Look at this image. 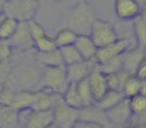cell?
Wrapping results in <instances>:
<instances>
[{
  "mask_svg": "<svg viewBox=\"0 0 146 128\" xmlns=\"http://www.w3.org/2000/svg\"><path fill=\"white\" fill-rule=\"evenodd\" d=\"M96 48L101 49L114 43L118 39V34L114 25L105 19L96 18L90 28L89 34Z\"/></svg>",
  "mask_w": 146,
  "mask_h": 128,
  "instance_id": "277c9868",
  "label": "cell"
},
{
  "mask_svg": "<svg viewBox=\"0 0 146 128\" xmlns=\"http://www.w3.org/2000/svg\"><path fill=\"white\" fill-rule=\"evenodd\" d=\"M46 128H60L59 126H57L56 124H54V123H51L50 125L48 126V127H46Z\"/></svg>",
  "mask_w": 146,
  "mask_h": 128,
  "instance_id": "d590c367",
  "label": "cell"
},
{
  "mask_svg": "<svg viewBox=\"0 0 146 128\" xmlns=\"http://www.w3.org/2000/svg\"><path fill=\"white\" fill-rule=\"evenodd\" d=\"M125 96L122 93V91H117V90H108L107 93L101 98L98 102H96L95 105L99 108L100 110L106 112L108 110L112 109L116 105L125 100Z\"/></svg>",
  "mask_w": 146,
  "mask_h": 128,
  "instance_id": "7402d4cb",
  "label": "cell"
},
{
  "mask_svg": "<svg viewBox=\"0 0 146 128\" xmlns=\"http://www.w3.org/2000/svg\"><path fill=\"white\" fill-rule=\"evenodd\" d=\"M2 88H3V84H0V94H1V91H2Z\"/></svg>",
  "mask_w": 146,
  "mask_h": 128,
  "instance_id": "f35d334b",
  "label": "cell"
},
{
  "mask_svg": "<svg viewBox=\"0 0 146 128\" xmlns=\"http://www.w3.org/2000/svg\"><path fill=\"white\" fill-rule=\"evenodd\" d=\"M19 22L15 19L6 16L3 13L0 16V39L9 41L15 34L18 28Z\"/></svg>",
  "mask_w": 146,
  "mask_h": 128,
  "instance_id": "cb8c5ba5",
  "label": "cell"
},
{
  "mask_svg": "<svg viewBox=\"0 0 146 128\" xmlns=\"http://www.w3.org/2000/svg\"><path fill=\"white\" fill-rule=\"evenodd\" d=\"M88 85H89L90 91H91L92 97L94 102H98L109 89L107 86L106 81V76L104 73H102L101 70L98 68L97 64L92 67L89 75L87 77Z\"/></svg>",
  "mask_w": 146,
  "mask_h": 128,
  "instance_id": "9c48e42d",
  "label": "cell"
},
{
  "mask_svg": "<svg viewBox=\"0 0 146 128\" xmlns=\"http://www.w3.org/2000/svg\"><path fill=\"white\" fill-rule=\"evenodd\" d=\"M15 91L6 85H3L2 91L0 94V104L6 106H12L13 99H14Z\"/></svg>",
  "mask_w": 146,
  "mask_h": 128,
  "instance_id": "d6a6232c",
  "label": "cell"
},
{
  "mask_svg": "<svg viewBox=\"0 0 146 128\" xmlns=\"http://www.w3.org/2000/svg\"><path fill=\"white\" fill-rule=\"evenodd\" d=\"M34 98V90H19L15 91L12 107L16 111L31 109Z\"/></svg>",
  "mask_w": 146,
  "mask_h": 128,
  "instance_id": "603a6c76",
  "label": "cell"
},
{
  "mask_svg": "<svg viewBox=\"0 0 146 128\" xmlns=\"http://www.w3.org/2000/svg\"><path fill=\"white\" fill-rule=\"evenodd\" d=\"M136 128H145V124H143V125H138Z\"/></svg>",
  "mask_w": 146,
  "mask_h": 128,
  "instance_id": "74e56055",
  "label": "cell"
},
{
  "mask_svg": "<svg viewBox=\"0 0 146 128\" xmlns=\"http://www.w3.org/2000/svg\"><path fill=\"white\" fill-rule=\"evenodd\" d=\"M130 48V42L127 39H119L115 41L112 44L104 47V48L98 49L95 56V62L97 65L102 64L108 60H111L116 57H119L123 55L124 52Z\"/></svg>",
  "mask_w": 146,
  "mask_h": 128,
  "instance_id": "30bf717a",
  "label": "cell"
},
{
  "mask_svg": "<svg viewBox=\"0 0 146 128\" xmlns=\"http://www.w3.org/2000/svg\"><path fill=\"white\" fill-rule=\"evenodd\" d=\"M58 49L60 51L64 66L70 65V64H73V63L82 61L81 56H80L79 52L77 51V49H76V47L74 45H70V46L62 47V48H58Z\"/></svg>",
  "mask_w": 146,
  "mask_h": 128,
  "instance_id": "f546056e",
  "label": "cell"
},
{
  "mask_svg": "<svg viewBox=\"0 0 146 128\" xmlns=\"http://www.w3.org/2000/svg\"><path fill=\"white\" fill-rule=\"evenodd\" d=\"M14 54L10 42L6 40H0V64L10 63Z\"/></svg>",
  "mask_w": 146,
  "mask_h": 128,
  "instance_id": "1f68e13d",
  "label": "cell"
},
{
  "mask_svg": "<svg viewBox=\"0 0 146 128\" xmlns=\"http://www.w3.org/2000/svg\"><path fill=\"white\" fill-rule=\"evenodd\" d=\"M61 97H62V100L64 101L65 104L74 108V109L80 110L83 108V104H82L81 99L78 95L76 84L69 83L68 87L66 88V90L64 91Z\"/></svg>",
  "mask_w": 146,
  "mask_h": 128,
  "instance_id": "4316f807",
  "label": "cell"
},
{
  "mask_svg": "<svg viewBox=\"0 0 146 128\" xmlns=\"http://www.w3.org/2000/svg\"><path fill=\"white\" fill-rule=\"evenodd\" d=\"M40 85L41 88L62 96L69 85L65 67H42Z\"/></svg>",
  "mask_w": 146,
  "mask_h": 128,
  "instance_id": "5b68a950",
  "label": "cell"
},
{
  "mask_svg": "<svg viewBox=\"0 0 146 128\" xmlns=\"http://www.w3.org/2000/svg\"><path fill=\"white\" fill-rule=\"evenodd\" d=\"M133 33L136 46L145 49L146 43V17L145 12L133 20Z\"/></svg>",
  "mask_w": 146,
  "mask_h": 128,
  "instance_id": "d4e9b609",
  "label": "cell"
},
{
  "mask_svg": "<svg viewBox=\"0 0 146 128\" xmlns=\"http://www.w3.org/2000/svg\"><path fill=\"white\" fill-rule=\"evenodd\" d=\"M130 74L125 72L124 70L117 72V73L107 74L106 76V81H107V86L109 90H117V91H122V87L125 82L126 78Z\"/></svg>",
  "mask_w": 146,
  "mask_h": 128,
  "instance_id": "83f0119b",
  "label": "cell"
},
{
  "mask_svg": "<svg viewBox=\"0 0 146 128\" xmlns=\"http://www.w3.org/2000/svg\"><path fill=\"white\" fill-rule=\"evenodd\" d=\"M40 3L35 0L4 1V14L20 22H29L35 19Z\"/></svg>",
  "mask_w": 146,
  "mask_h": 128,
  "instance_id": "3957f363",
  "label": "cell"
},
{
  "mask_svg": "<svg viewBox=\"0 0 146 128\" xmlns=\"http://www.w3.org/2000/svg\"><path fill=\"white\" fill-rule=\"evenodd\" d=\"M105 114L111 125L120 126V127H124L127 125L132 116L129 106H128L127 99L123 100L115 107L106 111Z\"/></svg>",
  "mask_w": 146,
  "mask_h": 128,
  "instance_id": "9a60e30c",
  "label": "cell"
},
{
  "mask_svg": "<svg viewBox=\"0 0 146 128\" xmlns=\"http://www.w3.org/2000/svg\"><path fill=\"white\" fill-rule=\"evenodd\" d=\"M0 127L21 128L18 120V112L12 106L0 104Z\"/></svg>",
  "mask_w": 146,
  "mask_h": 128,
  "instance_id": "44dd1931",
  "label": "cell"
},
{
  "mask_svg": "<svg viewBox=\"0 0 146 128\" xmlns=\"http://www.w3.org/2000/svg\"><path fill=\"white\" fill-rule=\"evenodd\" d=\"M35 61L42 67H64L62 57L58 48L47 52H36Z\"/></svg>",
  "mask_w": 146,
  "mask_h": 128,
  "instance_id": "d6986e66",
  "label": "cell"
},
{
  "mask_svg": "<svg viewBox=\"0 0 146 128\" xmlns=\"http://www.w3.org/2000/svg\"><path fill=\"white\" fill-rule=\"evenodd\" d=\"M61 95L51 92L44 88L34 90V98L31 109L33 111H49L54 108L61 99Z\"/></svg>",
  "mask_w": 146,
  "mask_h": 128,
  "instance_id": "8fae6325",
  "label": "cell"
},
{
  "mask_svg": "<svg viewBox=\"0 0 146 128\" xmlns=\"http://www.w3.org/2000/svg\"><path fill=\"white\" fill-rule=\"evenodd\" d=\"M4 13V1L0 0V16Z\"/></svg>",
  "mask_w": 146,
  "mask_h": 128,
  "instance_id": "e575fe53",
  "label": "cell"
},
{
  "mask_svg": "<svg viewBox=\"0 0 146 128\" xmlns=\"http://www.w3.org/2000/svg\"><path fill=\"white\" fill-rule=\"evenodd\" d=\"M128 106L132 115H140L145 113L146 109V98L143 95H136L128 98Z\"/></svg>",
  "mask_w": 146,
  "mask_h": 128,
  "instance_id": "4dcf8cb0",
  "label": "cell"
},
{
  "mask_svg": "<svg viewBox=\"0 0 146 128\" xmlns=\"http://www.w3.org/2000/svg\"><path fill=\"white\" fill-rule=\"evenodd\" d=\"M76 87H77L78 95H79L82 104H83V108L88 107V106H92L95 104V102H94V100H93V97H92L91 91H90L89 85H88L87 78L82 80V81L78 82V83L76 84Z\"/></svg>",
  "mask_w": 146,
  "mask_h": 128,
  "instance_id": "f1b7e54d",
  "label": "cell"
},
{
  "mask_svg": "<svg viewBox=\"0 0 146 128\" xmlns=\"http://www.w3.org/2000/svg\"><path fill=\"white\" fill-rule=\"evenodd\" d=\"M53 123L52 110L49 111H32L23 128H46Z\"/></svg>",
  "mask_w": 146,
  "mask_h": 128,
  "instance_id": "ffe728a7",
  "label": "cell"
},
{
  "mask_svg": "<svg viewBox=\"0 0 146 128\" xmlns=\"http://www.w3.org/2000/svg\"><path fill=\"white\" fill-rule=\"evenodd\" d=\"M77 36L78 35L71 29L62 27L57 31L56 34L53 37H54V41L57 48H62V47L74 45Z\"/></svg>",
  "mask_w": 146,
  "mask_h": 128,
  "instance_id": "484cf974",
  "label": "cell"
},
{
  "mask_svg": "<svg viewBox=\"0 0 146 128\" xmlns=\"http://www.w3.org/2000/svg\"><path fill=\"white\" fill-rule=\"evenodd\" d=\"M95 19V13L91 5L86 1H79L65 10L61 23L63 27L71 29L77 35H88Z\"/></svg>",
  "mask_w": 146,
  "mask_h": 128,
  "instance_id": "6da1fadb",
  "label": "cell"
},
{
  "mask_svg": "<svg viewBox=\"0 0 146 128\" xmlns=\"http://www.w3.org/2000/svg\"><path fill=\"white\" fill-rule=\"evenodd\" d=\"M134 75L137 78H139L140 80H145V75H146V60H143L139 64V66L136 69Z\"/></svg>",
  "mask_w": 146,
  "mask_h": 128,
  "instance_id": "836d02e7",
  "label": "cell"
},
{
  "mask_svg": "<svg viewBox=\"0 0 146 128\" xmlns=\"http://www.w3.org/2000/svg\"><path fill=\"white\" fill-rule=\"evenodd\" d=\"M122 128H136V127H133V126H130V125H126V126H124V127H122Z\"/></svg>",
  "mask_w": 146,
  "mask_h": 128,
  "instance_id": "8d00e7d4",
  "label": "cell"
},
{
  "mask_svg": "<svg viewBox=\"0 0 146 128\" xmlns=\"http://www.w3.org/2000/svg\"><path fill=\"white\" fill-rule=\"evenodd\" d=\"M100 128H102V127H100Z\"/></svg>",
  "mask_w": 146,
  "mask_h": 128,
  "instance_id": "ab89813d",
  "label": "cell"
},
{
  "mask_svg": "<svg viewBox=\"0 0 146 128\" xmlns=\"http://www.w3.org/2000/svg\"><path fill=\"white\" fill-rule=\"evenodd\" d=\"M41 72L37 64H33L28 61L21 62L10 69L9 75L3 85H6L14 91L19 90H32L40 84Z\"/></svg>",
  "mask_w": 146,
  "mask_h": 128,
  "instance_id": "7a4b0ae2",
  "label": "cell"
},
{
  "mask_svg": "<svg viewBox=\"0 0 146 128\" xmlns=\"http://www.w3.org/2000/svg\"><path fill=\"white\" fill-rule=\"evenodd\" d=\"M145 80H140L136 77L134 74H130L126 78L125 82L122 87V93L124 94L126 99L131 98L136 95H143L145 96Z\"/></svg>",
  "mask_w": 146,
  "mask_h": 128,
  "instance_id": "ac0fdd59",
  "label": "cell"
},
{
  "mask_svg": "<svg viewBox=\"0 0 146 128\" xmlns=\"http://www.w3.org/2000/svg\"><path fill=\"white\" fill-rule=\"evenodd\" d=\"M0 40H1V39H0Z\"/></svg>",
  "mask_w": 146,
  "mask_h": 128,
  "instance_id": "60d3db41",
  "label": "cell"
},
{
  "mask_svg": "<svg viewBox=\"0 0 146 128\" xmlns=\"http://www.w3.org/2000/svg\"><path fill=\"white\" fill-rule=\"evenodd\" d=\"M74 46L79 52L82 60L87 62H95V56L98 49L88 35H78Z\"/></svg>",
  "mask_w": 146,
  "mask_h": 128,
  "instance_id": "e0dca14e",
  "label": "cell"
},
{
  "mask_svg": "<svg viewBox=\"0 0 146 128\" xmlns=\"http://www.w3.org/2000/svg\"><path fill=\"white\" fill-rule=\"evenodd\" d=\"M13 50L28 51L33 49V41L28 22H20L15 34L9 40Z\"/></svg>",
  "mask_w": 146,
  "mask_h": 128,
  "instance_id": "7c38bea8",
  "label": "cell"
},
{
  "mask_svg": "<svg viewBox=\"0 0 146 128\" xmlns=\"http://www.w3.org/2000/svg\"><path fill=\"white\" fill-rule=\"evenodd\" d=\"M28 25L33 41V48L36 49L37 52H47L57 48L54 37L48 34L38 21L33 19L29 21Z\"/></svg>",
  "mask_w": 146,
  "mask_h": 128,
  "instance_id": "8992f818",
  "label": "cell"
},
{
  "mask_svg": "<svg viewBox=\"0 0 146 128\" xmlns=\"http://www.w3.org/2000/svg\"><path fill=\"white\" fill-rule=\"evenodd\" d=\"M95 62H87V61H79L70 65L64 66L66 77L69 83L77 84L78 82L86 79L91 71L92 67L95 65Z\"/></svg>",
  "mask_w": 146,
  "mask_h": 128,
  "instance_id": "4fadbf2b",
  "label": "cell"
},
{
  "mask_svg": "<svg viewBox=\"0 0 146 128\" xmlns=\"http://www.w3.org/2000/svg\"><path fill=\"white\" fill-rule=\"evenodd\" d=\"M53 123L60 128H72L79 120V110L70 107L61 98L52 109Z\"/></svg>",
  "mask_w": 146,
  "mask_h": 128,
  "instance_id": "52a82bcc",
  "label": "cell"
},
{
  "mask_svg": "<svg viewBox=\"0 0 146 128\" xmlns=\"http://www.w3.org/2000/svg\"><path fill=\"white\" fill-rule=\"evenodd\" d=\"M114 11L120 20L133 21L145 12V7L144 2L135 0H118L114 3Z\"/></svg>",
  "mask_w": 146,
  "mask_h": 128,
  "instance_id": "ba28073f",
  "label": "cell"
},
{
  "mask_svg": "<svg viewBox=\"0 0 146 128\" xmlns=\"http://www.w3.org/2000/svg\"><path fill=\"white\" fill-rule=\"evenodd\" d=\"M0 128H1V127H0Z\"/></svg>",
  "mask_w": 146,
  "mask_h": 128,
  "instance_id": "b9f144b4",
  "label": "cell"
},
{
  "mask_svg": "<svg viewBox=\"0 0 146 128\" xmlns=\"http://www.w3.org/2000/svg\"><path fill=\"white\" fill-rule=\"evenodd\" d=\"M79 120L91 122V123L102 126L103 128H109V126L111 125L108 121L107 117H106L105 112L100 110L95 104L80 109Z\"/></svg>",
  "mask_w": 146,
  "mask_h": 128,
  "instance_id": "2e32d148",
  "label": "cell"
},
{
  "mask_svg": "<svg viewBox=\"0 0 146 128\" xmlns=\"http://www.w3.org/2000/svg\"><path fill=\"white\" fill-rule=\"evenodd\" d=\"M143 60H145V49L138 46L130 47L122 55V70L129 74H134Z\"/></svg>",
  "mask_w": 146,
  "mask_h": 128,
  "instance_id": "5bb4252c",
  "label": "cell"
}]
</instances>
